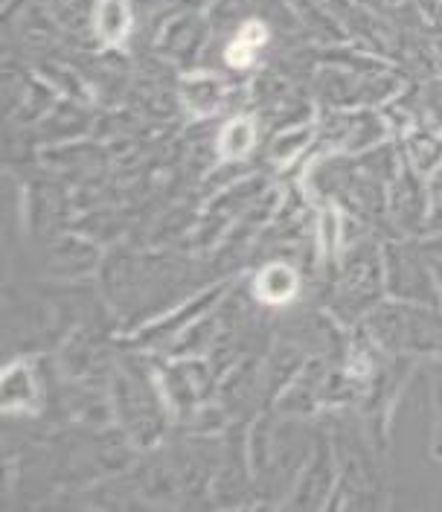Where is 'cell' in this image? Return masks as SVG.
I'll return each instance as SVG.
<instances>
[{
	"label": "cell",
	"mask_w": 442,
	"mask_h": 512,
	"mask_svg": "<svg viewBox=\"0 0 442 512\" xmlns=\"http://www.w3.org/2000/svg\"><path fill=\"white\" fill-rule=\"evenodd\" d=\"M317 431L312 434L300 416L274 419L262 416L251 428L248 437V466L251 478L259 489V495H291L294 483L300 478L312 446H315Z\"/></svg>",
	"instance_id": "6da1fadb"
},
{
	"label": "cell",
	"mask_w": 442,
	"mask_h": 512,
	"mask_svg": "<svg viewBox=\"0 0 442 512\" xmlns=\"http://www.w3.org/2000/svg\"><path fill=\"white\" fill-rule=\"evenodd\" d=\"M384 242L361 236L347 242L335 262V297L332 309L344 323H358L381 300H387L384 286Z\"/></svg>",
	"instance_id": "7a4b0ae2"
},
{
	"label": "cell",
	"mask_w": 442,
	"mask_h": 512,
	"mask_svg": "<svg viewBox=\"0 0 442 512\" xmlns=\"http://www.w3.org/2000/svg\"><path fill=\"white\" fill-rule=\"evenodd\" d=\"M332 440H335V454H338V483L326 510L384 507L387 501L381 495L387 492V472L381 466L379 454L364 446L358 434H349V431Z\"/></svg>",
	"instance_id": "3957f363"
},
{
	"label": "cell",
	"mask_w": 442,
	"mask_h": 512,
	"mask_svg": "<svg viewBox=\"0 0 442 512\" xmlns=\"http://www.w3.org/2000/svg\"><path fill=\"white\" fill-rule=\"evenodd\" d=\"M384 286L390 300L419 303L440 309L434 256L416 236H387L384 239Z\"/></svg>",
	"instance_id": "277c9868"
},
{
	"label": "cell",
	"mask_w": 442,
	"mask_h": 512,
	"mask_svg": "<svg viewBox=\"0 0 442 512\" xmlns=\"http://www.w3.org/2000/svg\"><path fill=\"white\" fill-rule=\"evenodd\" d=\"M338 483V454H335V440L326 434V428H317L312 454L294 483L285 507L291 510H326L332 501Z\"/></svg>",
	"instance_id": "5b68a950"
},
{
	"label": "cell",
	"mask_w": 442,
	"mask_h": 512,
	"mask_svg": "<svg viewBox=\"0 0 442 512\" xmlns=\"http://www.w3.org/2000/svg\"><path fill=\"white\" fill-rule=\"evenodd\" d=\"M114 396H117L114 408L126 425L128 437L137 440L140 446L155 443L163 431V419H160L158 396H155L152 384L146 382L140 373H120Z\"/></svg>",
	"instance_id": "8992f818"
},
{
	"label": "cell",
	"mask_w": 442,
	"mask_h": 512,
	"mask_svg": "<svg viewBox=\"0 0 442 512\" xmlns=\"http://www.w3.org/2000/svg\"><path fill=\"white\" fill-rule=\"evenodd\" d=\"M387 222L396 236H425L428 222V178L419 175L408 160L387 184Z\"/></svg>",
	"instance_id": "52a82bcc"
},
{
	"label": "cell",
	"mask_w": 442,
	"mask_h": 512,
	"mask_svg": "<svg viewBox=\"0 0 442 512\" xmlns=\"http://www.w3.org/2000/svg\"><path fill=\"white\" fill-rule=\"evenodd\" d=\"M268 38H271V32L265 27V21H259V18L242 21L221 47V64L227 70H236V73L251 70L253 64H259V59H262Z\"/></svg>",
	"instance_id": "ba28073f"
},
{
	"label": "cell",
	"mask_w": 442,
	"mask_h": 512,
	"mask_svg": "<svg viewBox=\"0 0 442 512\" xmlns=\"http://www.w3.org/2000/svg\"><path fill=\"white\" fill-rule=\"evenodd\" d=\"M134 6L131 0H96L91 6V32L108 50H120L134 30Z\"/></svg>",
	"instance_id": "9c48e42d"
},
{
	"label": "cell",
	"mask_w": 442,
	"mask_h": 512,
	"mask_svg": "<svg viewBox=\"0 0 442 512\" xmlns=\"http://www.w3.org/2000/svg\"><path fill=\"white\" fill-rule=\"evenodd\" d=\"M204 35H207V21L198 18L195 12H181L160 30L158 47L172 59H192L204 44Z\"/></svg>",
	"instance_id": "30bf717a"
},
{
	"label": "cell",
	"mask_w": 442,
	"mask_h": 512,
	"mask_svg": "<svg viewBox=\"0 0 442 512\" xmlns=\"http://www.w3.org/2000/svg\"><path fill=\"white\" fill-rule=\"evenodd\" d=\"M300 291V277L297 271L288 265V262H271L265 265L256 280H253V294L265 303V306H274V309H283L288 306Z\"/></svg>",
	"instance_id": "8fae6325"
},
{
	"label": "cell",
	"mask_w": 442,
	"mask_h": 512,
	"mask_svg": "<svg viewBox=\"0 0 442 512\" xmlns=\"http://www.w3.org/2000/svg\"><path fill=\"white\" fill-rule=\"evenodd\" d=\"M227 99V85L224 79L216 76V73H192V76H184L181 79V102L190 108L192 114L198 117H210L216 114L221 105Z\"/></svg>",
	"instance_id": "7c38bea8"
},
{
	"label": "cell",
	"mask_w": 442,
	"mask_h": 512,
	"mask_svg": "<svg viewBox=\"0 0 442 512\" xmlns=\"http://www.w3.org/2000/svg\"><path fill=\"white\" fill-rule=\"evenodd\" d=\"M402 158L425 178H434L442 169V134L437 128L416 126L402 143Z\"/></svg>",
	"instance_id": "4fadbf2b"
},
{
	"label": "cell",
	"mask_w": 442,
	"mask_h": 512,
	"mask_svg": "<svg viewBox=\"0 0 442 512\" xmlns=\"http://www.w3.org/2000/svg\"><path fill=\"white\" fill-rule=\"evenodd\" d=\"M35 379H32L30 367L27 364H15L3 373V408L21 414L27 411L32 414L35 411Z\"/></svg>",
	"instance_id": "5bb4252c"
},
{
	"label": "cell",
	"mask_w": 442,
	"mask_h": 512,
	"mask_svg": "<svg viewBox=\"0 0 442 512\" xmlns=\"http://www.w3.org/2000/svg\"><path fill=\"white\" fill-rule=\"evenodd\" d=\"M219 158L224 160H242L245 155H251V149L256 146V123L248 117H236L230 123H224L219 131Z\"/></svg>",
	"instance_id": "9a60e30c"
},
{
	"label": "cell",
	"mask_w": 442,
	"mask_h": 512,
	"mask_svg": "<svg viewBox=\"0 0 442 512\" xmlns=\"http://www.w3.org/2000/svg\"><path fill=\"white\" fill-rule=\"evenodd\" d=\"M312 140V128H300V131H285L277 137V143L271 146V158L288 163L300 149H306V143Z\"/></svg>",
	"instance_id": "2e32d148"
},
{
	"label": "cell",
	"mask_w": 442,
	"mask_h": 512,
	"mask_svg": "<svg viewBox=\"0 0 442 512\" xmlns=\"http://www.w3.org/2000/svg\"><path fill=\"white\" fill-rule=\"evenodd\" d=\"M434 416H437V422H434V457L442 460V379H437L434 384Z\"/></svg>",
	"instance_id": "e0dca14e"
},
{
	"label": "cell",
	"mask_w": 442,
	"mask_h": 512,
	"mask_svg": "<svg viewBox=\"0 0 442 512\" xmlns=\"http://www.w3.org/2000/svg\"><path fill=\"white\" fill-rule=\"evenodd\" d=\"M425 248L434 256H442V230L440 233H431V236L425 239Z\"/></svg>",
	"instance_id": "ac0fdd59"
},
{
	"label": "cell",
	"mask_w": 442,
	"mask_h": 512,
	"mask_svg": "<svg viewBox=\"0 0 442 512\" xmlns=\"http://www.w3.org/2000/svg\"><path fill=\"white\" fill-rule=\"evenodd\" d=\"M434 277H437V294H440V309H442V256H434Z\"/></svg>",
	"instance_id": "d6986e66"
}]
</instances>
